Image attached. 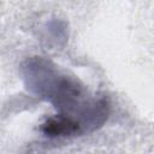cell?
I'll list each match as a JSON object with an SVG mask.
<instances>
[{
  "instance_id": "1",
  "label": "cell",
  "mask_w": 154,
  "mask_h": 154,
  "mask_svg": "<svg viewBox=\"0 0 154 154\" xmlns=\"http://www.w3.org/2000/svg\"><path fill=\"white\" fill-rule=\"evenodd\" d=\"M22 75L30 91L49 101L59 113L76 119L83 132L94 131L106 122L108 101L90 97L78 79L61 73L49 60L41 57L28 59L22 66Z\"/></svg>"
},
{
  "instance_id": "2",
  "label": "cell",
  "mask_w": 154,
  "mask_h": 154,
  "mask_svg": "<svg viewBox=\"0 0 154 154\" xmlns=\"http://www.w3.org/2000/svg\"><path fill=\"white\" fill-rule=\"evenodd\" d=\"M41 130L49 137H65L83 134V130L76 119L61 113L48 118L42 124Z\"/></svg>"
}]
</instances>
